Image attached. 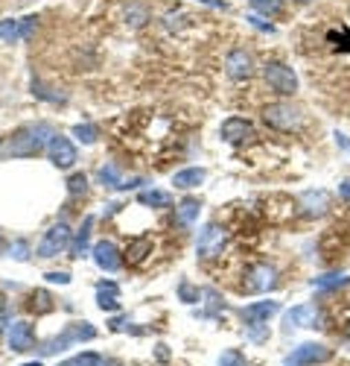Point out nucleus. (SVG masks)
Returning <instances> with one entry per match:
<instances>
[{
  "mask_svg": "<svg viewBox=\"0 0 350 366\" xmlns=\"http://www.w3.org/2000/svg\"><path fill=\"white\" fill-rule=\"evenodd\" d=\"M70 240H73V231H70V226L65 223V220L56 223V226H50L44 231L41 243H39V258H56V255H61L70 247Z\"/></svg>",
  "mask_w": 350,
  "mask_h": 366,
  "instance_id": "6",
  "label": "nucleus"
},
{
  "mask_svg": "<svg viewBox=\"0 0 350 366\" xmlns=\"http://www.w3.org/2000/svg\"><path fill=\"white\" fill-rule=\"evenodd\" d=\"M333 358V351L321 343H304L298 346L289 358L283 360V366H318V363H327Z\"/></svg>",
  "mask_w": 350,
  "mask_h": 366,
  "instance_id": "8",
  "label": "nucleus"
},
{
  "mask_svg": "<svg viewBox=\"0 0 350 366\" xmlns=\"http://www.w3.org/2000/svg\"><path fill=\"white\" fill-rule=\"evenodd\" d=\"M146 21H149L146 6H141V3H129V6H126V23H129L132 30H141Z\"/></svg>",
  "mask_w": 350,
  "mask_h": 366,
  "instance_id": "23",
  "label": "nucleus"
},
{
  "mask_svg": "<svg viewBox=\"0 0 350 366\" xmlns=\"http://www.w3.org/2000/svg\"><path fill=\"white\" fill-rule=\"evenodd\" d=\"M228 247V229L219 226V223H207L198 235V243H196V255L202 261H214L225 252Z\"/></svg>",
  "mask_w": 350,
  "mask_h": 366,
  "instance_id": "4",
  "label": "nucleus"
},
{
  "mask_svg": "<svg viewBox=\"0 0 350 366\" xmlns=\"http://www.w3.org/2000/svg\"><path fill=\"white\" fill-rule=\"evenodd\" d=\"M342 197H344V200H350V179H347V182H342Z\"/></svg>",
  "mask_w": 350,
  "mask_h": 366,
  "instance_id": "41",
  "label": "nucleus"
},
{
  "mask_svg": "<svg viewBox=\"0 0 350 366\" xmlns=\"http://www.w3.org/2000/svg\"><path fill=\"white\" fill-rule=\"evenodd\" d=\"M0 39H3L6 44H15L21 39V21H15V18L0 21Z\"/></svg>",
  "mask_w": 350,
  "mask_h": 366,
  "instance_id": "24",
  "label": "nucleus"
},
{
  "mask_svg": "<svg viewBox=\"0 0 350 366\" xmlns=\"http://www.w3.org/2000/svg\"><path fill=\"white\" fill-rule=\"evenodd\" d=\"M137 202L149 205V209H167V205H172V197L167 191H141L137 193Z\"/></svg>",
  "mask_w": 350,
  "mask_h": 366,
  "instance_id": "22",
  "label": "nucleus"
},
{
  "mask_svg": "<svg viewBox=\"0 0 350 366\" xmlns=\"http://www.w3.org/2000/svg\"><path fill=\"white\" fill-rule=\"evenodd\" d=\"M225 73L234 79V82H245L254 77V56L245 50V47H236V50L228 53L225 59Z\"/></svg>",
  "mask_w": 350,
  "mask_h": 366,
  "instance_id": "9",
  "label": "nucleus"
},
{
  "mask_svg": "<svg viewBox=\"0 0 350 366\" xmlns=\"http://www.w3.org/2000/svg\"><path fill=\"white\" fill-rule=\"evenodd\" d=\"M91 229H94V217H85L82 229L73 235L70 240V258H82V255H88V243H91Z\"/></svg>",
  "mask_w": 350,
  "mask_h": 366,
  "instance_id": "18",
  "label": "nucleus"
},
{
  "mask_svg": "<svg viewBox=\"0 0 350 366\" xmlns=\"http://www.w3.org/2000/svg\"><path fill=\"white\" fill-rule=\"evenodd\" d=\"M68 191H70V197H79V193L88 191V176L85 173H73L68 179Z\"/></svg>",
  "mask_w": 350,
  "mask_h": 366,
  "instance_id": "30",
  "label": "nucleus"
},
{
  "mask_svg": "<svg viewBox=\"0 0 350 366\" xmlns=\"http://www.w3.org/2000/svg\"><path fill=\"white\" fill-rule=\"evenodd\" d=\"M318 322H321V311L316 305H298V308L286 311L283 316L286 331H292V328H318Z\"/></svg>",
  "mask_w": 350,
  "mask_h": 366,
  "instance_id": "11",
  "label": "nucleus"
},
{
  "mask_svg": "<svg viewBox=\"0 0 350 366\" xmlns=\"http://www.w3.org/2000/svg\"><path fill=\"white\" fill-rule=\"evenodd\" d=\"M32 311H39V314L53 311V299H50L47 290H35V293H32Z\"/></svg>",
  "mask_w": 350,
  "mask_h": 366,
  "instance_id": "29",
  "label": "nucleus"
},
{
  "mask_svg": "<svg viewBox=\"0 0 350 366\" xmlns=\"http://www.w3.org/2000/svg\"><path fill=\"white\" fill-rule=\"evenodd\" d=\"M61 366H70V363H61Z\"/></svg>",
  "mask_w": 350,
  "mask_h": 366,
  "instance_id": "47",
  "label": "nucleus"
},
{
  "mask_svg": "<svg viewBox=\"0 0 350 366\" xmlns=\"http://www.w3.org/2000/svg\"><path fill=\"white\" fill-rule=\"evenodd\" d=\"M248 21H251V27H257V30H262V32H274L271 23H269V21H262V18H257V15H251Z\"/></svg>",
  "mask_w": 350,
  "mask_h": 366,
  "instance_id": "40",
  "label": "nucleus"
},
{
  "mask_svg": "<svg viewBox=\"0 0 350 366\" xmlns=\"http://www.w3.org/2000/svg\"><path fill=\"white\" fill-rule=\"evenodd\" d=\"M262 79H266L269 88L274 94H280V97L298 94V77H295V70L289 65H283V62H266V65H262Z\"/></svg>",
  "mask_w": 350,
  "mask_h": 366,
  "instance_id": "3",
  "label": "nucleus"
},
{
  "mask_svg": "<svg viewBox=\"0 0 350 366\" xmlns=\"http://www.w3.org/2000/svg\"><path fill=\"white\" fill-rule=\"evenodd\" d=\"M94 337H96V328L91 322H73L59 337L47 340L41 346V355H56V351H65L70 343H82V340H94Z\"/></svg>",
  "mask_w": 350,
  "mask_h": 366,
  "instance_id": "5",
  "label": "nucleus"
},
{
  "mask_svg": "<svg viewBox=\"0 0 350 366\" xmlns=\"http://www.w3.org/2000/svg\"><path fill=\"white\" fill-rule=\"evenodd\" d=\"M99 182H103L105 188H114V191H120V185H123L120 167H117V164H105L103 170H99Z\"/></svg>",
  "mask_w": 350,
  "mask_h": 366,
  "instance_id": "27",
  "label": "nucleus"
},
{
  "mask_svg": "<svg viewBox=\"0 0 350 366\" xmlns=\"http://www.w3.org/2000/svg\"><path fill=\"white\" fill-rule=\"evenodd\" d=\"M68 363H70V366H103V358L94 355V351H85V355L73 358V360H68Z\"/></svg>",
  "mask_w": 350,
  "mask_h": 366,
  "instance_id": "33",
  "label": "nucleus"
},
{
  "mask_svg": "<svg viewBox=\"0 0 350 366\" xmlns=\"http://www.w3.org/2000/svg\"><path fill=\"white\" fill-rule=\"evenodd\" d=\"M347 285V276L344 273H330V276H321V278H312V287L316 290H336Z\"/></svg>",
  "mask_w": 350,
  "mask_h": 366,
  "instance_id": "26",
  "label": "nucleus"
},
{
  "mask_svg": "<svg viewBox=\"0 0 350 366\" xmlns=\"http://www.w3.org/2000/svg\"><path fill=\"white\" fill-rule=\"evenodd\" d=\"M0 247H3V231H0Z\"/></svg>",
  "mask_w": 350,
  "mask_h": 366,
  "instance_id": "46",
  "label": "nucleus"
},
{
  "mask_svg": "<svg viewBox=\"0 0 350 366\" xmlns=\"http://www.w3.org/2000/svg\"><path fill=\"white\" fill-rule=\"evenodd\" d=\"M73 138H79L82 144H96V138H99V129L94 126V124H76L73 126Z\"/></svg>",
  "mask_w": 350,
  "mask_h": 366,
  "instance_id": "28",
  "label": "nucleus"
},
{
  "mask_svg": "<svg viewBox=\"0 0 350 366\" xmlns=\"http://www.w3.org/2000/svg\"><path fill=\"white\" fill-rule=\"evenodd\" d=\"M9 258H15V261H30V243L27 240H15L9 247Z\"/></svg>",
  "mask_w": 350,
  "mask_h": 366,
  "instance_id": "31",
  "label": "nucleus"
},
{
  "mask_svg": "<svg viewBox=\"0 0 350 366\" xmlns=\"http://www.w3.org/2000/svg\"><path fill=\"white\" fill-rule=\"evenodd\" d=\"M278 311H280L278 302H254V305H248V308H243V316H245V322H262L266 325L269 316H274Z\"/></svg>",
  "mask_w": 350,
  "mask_h": 366,
  "instance_id": "16",
  "label": "nucleus"
},
{
  "mask_svg": "<svg viewBox=\"0 0 350 366\" xmlns=\"http://www.w3.org/2000/svg\"><path fill=\"white\" fill-rule=\"evenodd\" d=\"M262 120H266V126L278 129V132H295L304 124L301 108L292 106V103H269L262 108Z\"/></svg>",
  "mask_w": 350,
  "mask_h": 366,
  "instance_id": "2",
  "label": "nucleus"
},
{
  "mask_svg": "<svg viewBox=\"0 0 350 366\" xmlns=\"http://www.w3.org/2000/svg\"><path fill=\"white\" fill-rule=\"evenodd\" d=\"M219 366H245V360H243L240 351H225L219 358Z\"/></svg>",
  "mask_w": 350,
  "mask_h": 366,
  "instance_id": "35",
  "label": "nucleus"
},
{
  "mask_svg": "<svg viewBox=\"0 0 350 366\" xmlns=\"http://www.w3.org/2000/svg\"><path fill=\"white\" fill-rule=\"evenodd\" d=\"M35 21H39L35 15H30V18H23V21H21V39H30L32 30H35Z\"/></svg>",
  "mask_w": 350,
  "mask_h": 366,
  "instance_id": "36",
  "label": "nucleus"
},
{
  "mask_svg": "<svg viewBox=\"0 0 350 366\" xmlns=\"http://www.w3.org/2000/svg\"><path fill=\"white\" fill-rule=\"evenodd\" d=\"M6 340H9V349L12 351H30V349H35V331H32L30 322H12Z\"/></svg>",
  "mask_w": 350,
  "mask_h": 366,
  "instance_id": "15",
  "label": "nucleus"
},
{
  "mask_svg": "<svg viewBox=\"0 0 350 366\" xmlns=\"http://www.w3.org/2000/svg\"><path fill=\"white\" fill-rule=\"evenodd\" d=\"M47 153H50V162H53L59 170H70L73 164H76V158H79L73 141L65 138V135H59V132L53 135V141L47 144Z\"/></svg>",
  "mask_w": 350,
  "mask_h": 366,
  "instance_id": "10",
  "label": "nucleus"
},
{
  "mask_svg": "<svg viewBox=\"0 0 350 366\" xmlns=\"http://www.w3.org/2000/svg\"><path fill=\"white\" fill-rule=\"evenodd\" d=\"M117 285L114 282H99L96 285V305L99 311H117L120 308V296H117Z\"/></svg>",
  "mask_w": 350,
  "mask_h": 366,
  "instance_id": "17",
  "label": "nucleus"
},
{
  "mask_svg": "<svg viewBox=\"0 0 350 366\" xmlns=\"http://www.w3.org/2000/svg\"><path fill=\"white\" fill-rule=\"evenodd\" d=\"M178 293H181V299H184V302H190V305H193V302L198 299V293H196V290H193L190 285H187V282H184V285L178 287Z\"/></svg>",
  "mask_w": 350,
  "mask_h": 366,
  "instance_id": "39",
  "label": "nucleus"
},
{
  "mask_svg": "<svg viewBox=\"0 0 350 366\" xmlns=\"http://www.w3.org/2000/svg\"><path fill=\"white\" fill-rule=\"evenodd\" d=\"M198 209H202V205H198V200H193V197H187V200H181L178 205H175V226L178 229H187L193 223V220L198 217Z\"/></svg>",
  "mask_w": 350,
  "mask_h": 366,
  "instance_id": "19",
  "label": "nucleus"
},
{
  "mask_svg": "<svg viewBox=\"0 0 350 366\" xmlns=\"http://www.w3.org/2000/svg\"><path fill=\"white\" fill-rule=\"evenodd\" d=\"M251 9L266 18H278L283 12V0H251Z\"/></svg>",
  "mask_w": 350,
  "mask_h": 366,
  "instance_id": "25",
  "label": "nucleus"
},
{
  "mask_svg": "<svg viewBox=\"0 0 350 366\" xmlns=\"http://www.w3.org/2000/svg\"><path fill=\"white\" fill-rule=\"evenodd\" d=\"M205 170L202 167H187V170H178V173L172 176V185L181 188V191H190V188H198L205 182Z\"/></svg>",
  "mask_w": 350,
  "mask_h": 366,
  "instance_id": "20",
  "label": "nucleus"
},
{
  "mask_svg": "<svg viewBox=\"0 0 350 366\" xmlns=\"http://www.w3.org/2000/svg\"><path fill=\"white\" fill-rule=\"evenodd\" d=\"M23 366H41V363H39V360H32V363H23Z\"/></svg>",
  "mask_w": 350,
  "mask_h": 366,
  "instance_id": "44",
  "label": "nucleus"
},
{
  "mask_svg": "<svg viewBox=\"0 0 350 366\" xmlns=\"http://www.w3.org/2000/svg\"><path fill=\"white\" fill-rule=\"evenodd\" d=\"M274 285H278V270H274L271 264H254L245 270L243 287L248 293H269Z\"/></svg>",
  "mask_w": 350,
  "mask_h": 366,
  "instance_id": "7",
  "label": "nucleus"
},
{
  "mask_svg": "<svg viewBox=\"0 0 350 366\" xmlns=\"http://www.w3.org/2000/svg\"><path fill=\"white\" fill-rule=\"evenodd\" d=\"M198 3H207V6H222L219 0H198Z\"/></svg>",
  "mask_w": 350,
  "mask_h": 366,
  "instance_id": "42",
  "label": "nucleus"
},
{
  "mask_svg": "<svg viewBox=\"0 0 350 366\" xmlns=\"http://www.w3.org/2000/svg\"><path fill=\"white\" fill-rule=\"evenodd\" d=\"M32 94H35V97H41V100H50V103H59V100H65V97H61V94H50V91L44 88V85L39 82V79H32Z\"/></svg>",
  "mask_w": 350,
  "mask_h": 366,
  "instance_id": "34",
  "label": "nucleus"
},
{
  "mask_svg": "<svg viewBox=\"0 0 350 366\" xmlns=\"http://www.w3.org/2000/svg\"><path fill=\"white\" fill-rule=\"evenodd\" d=\"M53 126L50 124H30L21 126L18 132H12V138L0 141V155H12V158H30L39 155L44 146L53 141Z\"/></svg>",
  "mask_w": 350,
  "mask_h": 366,
  "instance_id": "1",
  "label": "nucleus"
},
{
  "mask_svg": "<svg viewBox=\"0 0 350 366\" xmlns=\"http://www.w3.org/2000/svg\"><path fill=\"white\" fill-rule=\"evenodd\" d=\"M222 138L225 141H228V144H245V141H251L254 138V126L251 124H248V120L245 117H228V120H225V124H222Z\"/></svg>",
  "mask_w": 350,
  "mask_h": 366,
  "instance_id": "12",
  "label": "nucleus"
},
{
  "mask_svg": "<svg viewBox=\"0 0 350 366\" xmlns=\"http://www.w3.org/2000/svg\"><path fill=\"white\" fill-rule=\"evenodd\" d=\"M295 3H312V0H295Z\"/></svg>",
  "mask_w": 350,
  "mask_h": 366,
  "instance_id": "45",
  "label": "nucleus"
},
{
  "mask_svg": "<svg viewBox=\"0 0 350 366\" xmlns=\"http://www.w3.org/2000/svg\"><path fill=\"white\" fill-rule=\"evenodd\" d=\"M184 21H187L184 12H167V15H164V27H167L169 32H172V30H181Z\"/></svg>",
  "mask_w": 350,
  "mask_h": 366,
  "instance_id": "32",
  "label": "nucleus"
},
{
  "mask_svg": "<svg viewBox=\"0 0 350 366\" xmlns=\"http://www.w3.org/2000/svg\"><path fill=\"white\" fill-rule=\"evenodd\" d=\"M6 325H9V305L0 296V331H6Z\"/></svg>",
  "mask_w": 350,
  "mask_h": 366,
  "instance_id": "37",
  "label": "nucleus"
},
{
  "mask_svg": "<svg viewBox=\"0 0 350 366\" xmlns=\"http://www.w3.org/2000/svg\"><path fill=\"white\" fill-rule=\"evenodd\" d=\"M149 252H152V240H149V238H134L129 243V249H126V261L129 264H143Z\"/></svg>",
  "mask_w": 350,
  "mask_h": 366,
  "instance_id": "21",
  "label": "nucleus"
},
{
  "mask_svg": "<svg viewBox=\"0 0 350 366\" xmlns=\"http://www.w3.org/2000/svg\"><path fill=\"white\" fill-rule=\"evenodd\" d=\"M344 337H350V322H347V325H344Z\"/></svg>",
  "mask_w": 350,
  "mask_h": 366,
  "instance_id": "43",
  "label": "nucleus"
},
{
  "mask_svg": "<svg viewBox=\"0 0 350 366\" xmlns=\"http://www.w3.org/2000/svg\"><path fill=\"white\" fill-rule=\"evenodd\" d=\"M298 209L304 217H324L330 209V193L327 191H307L301 200H298Z\"/></svg>",
  "mask_w": 350,
  "mask_h": 366,
  "instance_id": "13",
  "label": "nucleus"
},
{
  "mask_svg": "<svg viewBox=\"0 0 350 366\" xmlns=\"http://www.w3.org/2000/svg\"><path fill=\"white\" fill-rule=\"evenodd\" d=\"M50 285H70V273H47Z\"/></svg>",
  "mask_w": 350,
  "mask_h": 366,
  "instance_id": "38",
  "label": "nucleus"
},
{
  "mask_svg": "<svg viewBox=\"0 0 350 366\" xmlns=\"http://www.w3.org/2000/svg\"><path fill=\"white\" fill-rule=\"evenodd\" d=\"M94 264L99 267V270H105V273L120 270V264H123L120 249L111 240H99L96 247H94Z\"/></svg>",
  "mask_w": 350,
  "mask_h": 366,
  "instance_id": "14",
  "label": "nucleus"
}]
</instances>
